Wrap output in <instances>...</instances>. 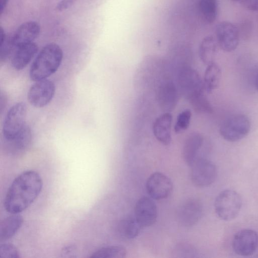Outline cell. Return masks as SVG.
Returning a JSON list of instances; mask_svg holds the SVG:
<instances>
[{
  "label": "cell",
  "mask_w": 258,
  "mask_h": 258,
  "mask_svg": "<svg viewBox=\"0 0 258 258\" xmlns=\"http://www.w3.org/2000/svg\"><path fill=\"white\" fill-rule=\"evenodd\" d=\"M43 186L40 175L27 170L19 175L9 187L4 201L6 210L19 214L25 210L39 195Z\"/></svg>",
  "instance_id": "cell-1"
},
{
  "label": "cell",
  "mask_w": 258,
  "mask_h": 258,
  "mask_svg": "<svg viewBox=\"0 0 258 258\" xmlns=\"http://www.w3.org/2000/svg\"><path fill=\"white\" fill-rule=\"evenodd\" d=\"M172 120V114L167 112L159 116L153 123L154 136L159 142L166 146L170 144L171 141Z\"/></svg>",
  "instance_id": "cell-14"
},
{
  "label": "cell",
  "mask_w": 258,
  "mask_h": 258,
  "mask_svg": "<svg viewBox=\"0 0 258 258\" xmlns=\"http://www.w3.org/2000/svg\"><path fill=\"white\" fill-rule=\"evenodd\" d=\"M203 206L196 199L187 200L180 206L178 213L180 224L185 227H191L200 220L203 215Z\"/></svg>",
  "instance_id": "cell-12"
},
{
  "label": "cell",
  "mask_w": 258,
  "mask_h": 258,
  "mask_svg": "<svg viewBox=\"0 0 258 258\" xmlns=\"http://www.w3.org/2000/svg\"><path fill=\"white\" fill-rule=\"evenodd\" d=\"M77 0H61L57 4L56 9L58 11H63L71 8Z\"/></svg>",
  "instance_id": "cell-31"
},
{
  "label": "cell",
  "mask_w": 258,
  "mask_h": 258,
  "mask_svg": "<svg viewBox=\"0 0 258 258\" xmlns=\"http://www.w3.org/2000/svg\"><path fill=\"white\" fill-rule=\"evenodd\" d=\"M203 143V136L198 133L191 134L186 139L182 154L184 161L188 165L191 166L199 158L198 154Z\"/></svg>",
  "instance_id": "cell-15"
},
{
  "label": "cell",
  "mask_w": 258,
  "mask_h": 258,
  "mask_svg": "<svg viewBox=\"0 0 258 258\" xmlns=\"http://www.w3.org/2000/svg\"><path fill=\"white\" fill-rule=\"evenodd\" d=\"M181 81L183 91L185 92L189 99L204 92V83L195 70H185L181 75Z\"/></svg>",
  "instance_id": "cell-16"
},
{
  "label": "cell",
  "mask_w": 258,
  "mask_h": 258,
  "mask_svg": "<svg viewBox=\"0 0 258 258\" xmlns=\"http://www.w3.org/2000/svg\"><path fill=\"white\" fill-rule=\"evenodd\" d=\"M215 34L218 45L223 51L231 52L238 46L239 30L232 23L223 21L218 23L216 27Z\"/></svg>",
  "instance_id": "cell-8"
},
{
  "label": "cell",
  "mask_w": 258,
  "mask_h": 258,
  "mask_svg": "<svg viewBox=\"0 0 258 258\" xmlns=\"http://www.w3.org/2000/svg\"><path fill=\"white\" fill-rule=\"evenodd\" d=\"M172 188L173 184L170 179L160 172L151 174L147 180V191L155 200L167 198L170 195Z\"/></svg>",
  "instance_id": "cell-10"
},
{
  "label": "cell",
  "mask_w": 258,
  "mask_h": 258,
  "mask_svg": "<svg viewBox=\"0 0 258 258\" xmlns=\"http://www.w3.org/2000/svg\"><path fill=\"white\" fill-rule=\"evenodd\" d=\"M255 85L257 90H258V74L255 78Z\"/></svg>",
  "instance_id": "cell-34"
},
{
  "label": "cell",
  "mask_w": 258,
  "mask_h": 258,
  "mask_svg": "<svg viewBox=\"0 0 258 258\" xmlns=\"http://www.w3.org/2000/svg\"><path fill=\"white\" fill-rule=\"evenodd\" d=\"M250 130V122L248 117L238 114L225 119L220 127L223 138L231 142L238 141L245 137Z\"/></svg>",
  "instance_id": "cell-4"
},
{
  "label": "cell",
  "mask_w": 258,
  "mask_h": 258,
  "mask_svg": "<svg viewBox=\"0 0 258 258\" xmlns=\"http://www.w3.org/2000/svg\"><path fill=\"white\" fill-rule=\"evenodd\" d=\"M8 0H0V14L2 15L7 6Z\"/></svg>",
  "instance_id": "cell-33"
},
{
  "label": "cell",
  "mask_w": 258,
  "mask_h": 258,
  "mask_svg": "<svg viewBox=\"0 0 258 258\" xmlns=\"http://www.w3.org/2000/svg\"><path fill=\"white\" fill-rule=\"evenodd\" d=\"M75 249V247L73 245H68L64 247L62 249L63 254H68L73 252Z\"/></svg>",
  "instance_id": "cell-32"
},
{
  "label": "cell",
  "mask_w": 258,
  "mask_h": 258,
  "mask_svg": "<svg viewBox=\"0 0 258 258\" xmlns=\"http://www.w3.org/2000/svg\"><path fill=\"white\" fill-rule=\"evenodd\" d=\"M191 117V111L186 109L179 113L176 118L174 130L176 134H181L186 131L190 124Z\"/></svg>",
  "instance_id": "cell-27"
},
{
  "label": "cell",
  "mask_w": 258,
  "mask_h": 258,
  "mask_svg": "<svg viewBox=\"0 0 258 258\" xmlns=\"http://www.w3.org/2000/svg\"><path fill=\"white\" fill-rule=\"evenodd\" d=\"M55 92V85L47 79L36 81L29 89L27 98L30 103L37 108L43 107L52 99Z\"/></svg>",
  "instance_id": "cell-7"
},
{
  "label": "cell",
  "mask_w": 258,
  "mask_h": 258,
  "mask_svg": "<svg viewBox=\"0 0 258 258\" xmlns=\"http://www.w3.org/2000/svg\"><path fill=\"white\" fill-rule=\"evenodd\" d=\"M135 213L136 220L142 228L152 226L157 218L156 204L148 197H142L136 204Z\"/></svg>",
  "instance_id": "cell-11"
},
{
  "label": "cell",
  "mask_w": 258,
  "mask_h": 258,
  "mask_svg": "<svg viewBox=\"0 0 258 258\" xmlns=\"http://www.w3.org/2000/svg\"><path fill=\"white\" fill-rule=\"evenodd\" d=\"M38 49L37 44L34 42L18 47L13 55L12 66L16 70L23 69L37 52Z\"/></svg>",
  "instance_id": "cell-17"
},
{
  "label": "cell",
  "mask_w": 258,
  "mask_h": 258,
  "mask_svg": "<svg viewBox=\"0 0 258 258\" xmlns=\"http://www.w3.org/2000/svg\"><path fill=\"white\" fill-rule=\"evenodd\" d=\"M241 5L247 10L258 11V0H240Z\"/></svg>",
  "instance_id": "cell-30"
},
{
  "label": "cell",
  "mask_w": 258,
  "mask_h": 258,
  "mask_svg": "<svg viewBox=\"0 0 258 258\" xmlns=\"http://www.w3.org/2000/svg\"><path fill=\"white\" fill-rule=\"evenodd\" d=\"M232 1H240V0H232Z\"/></svg>",
  "instance_id": "cell-35"
},
{
  "label": "cell",
  "mask_w": 258,
  "mask_h": 258,
  "mask_svg": "<svg viewBox=\"0 0 258 258\" xmlns=\"http://www.w3.org/2000/svg\"><path fill=\"white\" fill-rule=\"evenodd\" d=\"M199 8L203 19L208 24H212L216 19L218 6L216 0H200Z\"/></svg>",
  "instance_id": "cell-23"
},
{
  "label": "cell",
  "mask_w": 258,
  "mask_h": 258,
  "mask_svg": "<svg viewBox=\"0 0 258 258\" xmlns=\"http://www.w3.org/2000/svg\"><path fill=\"white\" fill-rule=\"evenodd\" d=\"M20 254L17 247L10 243L0 244V258H19Z\"/></svg>",
  "instance_id": "cell-28"
},
{
  "label": "cell",
  "mask_w": 258,
  "mask_h": 258,
  "mask_svg": "<svg viewBox=\"0 0 258 258\" xmlns=\"http://www.w3.org/2000/svg\"><path fill=\"white\" fill-rule=\"evenodd\" d=\"M40 27L34 21L26 22L22 24L15 31L11 37L12 42L15 47L32 42L39 36Z\"/></svg>",
  "instance_id": "cell-13"
},
{
  "label": "cell",
  "mask_w": 258,
  "mask_h": 258,
  "mask_svg": "<svg viewBox=\"0 0 258 258\" xmlns=\"http://www.w3.org/2000/svg\"><path fill=\"white\" fill-rule=\"evenodd\" d=\"M159 99L162 107L167 110L172 109L177 101V93L174 85L171 82H167L161 86Z\"/></svg>",
  "instance_id": "cell-22"
},
{
  "label": "cell",
  "mask_w": 258,
  "mask_h": 258,
  "mask_svg": "<svg viewBox=\"0 0 258 258\" xmlns=\"http://www.w3.org/2000/svg\"><path fill=\"white\" fill-rule=\"evenodd\" d=\"M23 217L19 214H13L3 219L0 224V239L6 240L12 237L22 226Z\"/></svg>",
  "instance_id": "cell-18"
},
{
  "label": "cell",
  "mask_w": 258,
  "mask_h": 258,
  "mask_svg": "<svg viewBox=\"0 0 258 258\" xmlns=\"http://www.w3.org/2000/svg\"><path fill=\"white\" fill-rule=\"evenodd\" d=\"M219 46L216 38L207 36L202 40L199 48L200 59L203 63L209 64L214 62Z\"/></svg>",
  "instance_id": "cell-19"
},
{
  "label": "cell",
  "mask_w": 258,
  "mask_h": 258,
  "mask_svg": "<svg viewBox=\"0 0 258 258\" xmlns=\"http://www.w3.org/2000/svg\"><path fill=\"white\" fill-rule=\"evenodd\" d=\"M221 77V70L215 62L208 65L204 74V86L208 93H211L219 86Z\"/></svg>",
  "instance_id": "cell-20"
},
{
  "label": "cell",
  "mask_w": 258,
  "mask_h": 258,
  "mask_svg": "<svg viewBox=\"0 0 258 258\" xmlns=\"http://www.w3.org/2000/svg\"><path fill=\"white\" fill-rule=\"evenodd\" d=\"M126 250L120 246H109L102 247L95 251L90 256L92 258H123L126 256Z\"/></svg>",
  "instance_id": "cell-25"
},
{
  "label": "cell",
  "mask_w": 258,
  "mask_h": 258,
  "mask_svg": "<svg viewBox=\"0 0 258 258\" xmlns=\"http://www.w3.org/2000/svg\"><path fill=\"white\" fill-rule=\"evenodd\" d=\"M63 58V52L56 43L44 46L33 62L29 72L31 80L38 81L54 74L59 67Z\"/></svg>",
  "instance_id": "cell-2"
},
{
  "label": "cell",
  "mask_w": 258,
  "mask_h": 258,
  "mask_svg": "<svg viewBox=\"0 0 258 258\" xmlns=\"http://www.w3.org/2000/svg\"><path fill=\"white\" fill-rule=\"evenodd\" d=\"M142 228L136 219L122 220L118 224L119 232L127 239H134L137 237Z\"/></svg>",
  "instance_id": "cell-24"
},
{
  "label": "cell",
  "mask_w": 258,
  "mask_h": 258,
  "mask_svg": "<svg viewBox=\"0 0 258 258\" xmlns=\"http://www.w3.org/2000/svg\"><path fill=\"white\" fill-rule=\"evenodd\" d=\"M189 100L195 110L199 112L210 113L213 111L212 106L204 92L192 97Z\"/></svg>",
  "instance_id": "cell-26"
},
{
  "label": "cell",
  "mask_w": 258,
  "mask_h": 258,
  "mask_svg": "<svg viewBox=\"0 0 258 258\" xmlns=\"http://www.w3.org/2000/svg\"><path fill=\"white\" fill-rule=\"evenodd\" d=\"M240 195L232 189L222 191L216 198L214 208L217 216L220 219L229 221L236 218L242 207Z\"/></svg>",
  "instance_id": "cell-3"
},
{
  "label": "cell",
  "mask_w": 258,
  "mask_h": 258,
  "mask_svg": "<svg viewBox=\"0 0 258 258\" xmlns=\"http://www.w3.org/2000/svg\"><path fill=\"white\" fill-rule=\"evenodd\" d=\"M27 106L25 103L15 104L8 111L5 117L3 134L6 141L14 139L25 126Z\"/></svg>",
  "instance_id": "cell-5"
},
{
  "label": "cell",
  "mask_w": 258,
  "mask_h": 258,
  "mask_svg": "<svg viewBox=\"0 0 258 258\" xmlns=\"http://www.w3.org/2000/svg\"><path fill=\"white\" fill-rule=\"evenodd\" d=\"M7 141L12 151L18 153L23 152L27 149L31 143V130L29 126L26 124L14 139Z\"/></svg>",
  "instance_id": "cell-21"
},
{
  "label": "cell",
  "mask_w": 258,
  "mask_h": 258,
  "mask_svg": "<svg viewBox=\"0 0 258 258\" xmlns=\"http://www.w3.org/2000/svg\"><path fill=\"white\" fill-rule=\"evenodd\" d=\"M232 246L234 251L239 255L249 256L258 248V234L250 229L241 230L234 235Z\"/></svg>",
  "instance_id": "cell-9"
},
{
  "label": "cell",
  "mask_w": 258,
  "mask_h": 258,
  "mask_svg": "<svg viewBox=\"0 0 258 258\" xmlns=\"http://www.w3.org/2000/svg\"><path fill=\"white\" fill-rule=\"evenodd\" d=\"M217 169L210 161L198 158L191 165V178L195 185L204 187L211 185L217 177Z\"/></svg>",
  "instance_id": "cell-6"
},
{
  "label": "cell",
  "mask_w": 258,
  "mask_h": 258,
  "mask_svg": "<svg viewBox=\"0 0 258 258\" xmlns=\"http://www.w3.org/2000/svg\"><path fill=\"white\" fill-rule=\"evenodd\" d=\"M15 47L13 45L11 38H6L3 41L0 42V59L1 61H5L11 55L13 48Z\"/></svg>",
  "instance_id": "cell-29"
}]
</instances>
